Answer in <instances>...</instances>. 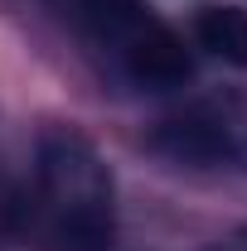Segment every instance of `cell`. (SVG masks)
<instances>
[{"label":"cell","mask_w":247,"mask_h":251,"mask_svg":"<svg viewBox=\"0 0 247 251\" xmlns=\"http://www.w3.org/2000/svg\"><path fill=\"white\" fill-rule=\"evenodd\" d=\"M194 39L228 68H247V10L238 5H199Z\"/></svg>","instance_id":"4"},{"label":"cell","mask_w":247,"mask_h":251,"mask_svg":"<svg viewBox=\"0 0 247 251\" xmlns=\"http://www.w3.org/2000/svg\"><path fill=\"white\" fill-rule=\"evenodd\" d=\"M117 53H122V68L141 82V87H151V92L185 87L189 73H194L185 39L170 29V25H160L155 15H146L136 29L126 34L122 44H117Z\"/></svg>","instance_id":"2"},{"label":"cell","mask_w":247,"mask_h":251,"mask_svg":"<svg viewBox=\"0 0 247 251\" xmlns=\"http://www.w3.org/2000/svg\"><path fill=\"white\" fill-rule=\"evenodd\" d=\"M83 15H88V25H93L97 39L117 49L126 34L146 20V5L141 0H83Z\"/></svg>","instance_id":"5"},{"label":"cell","mask_w":247,"mask_h":251,"mask_svg":"<svg viewBox=\"0 0 247 251\" xmlns=\"http://www.w3.org/2000/svg\"><path fill=\"white\" fill-rule=\"evenodd\" d=\"M151 145L160 155L180 159V164H218V159L238 155L233 126H228V116H218V111H185V116L160 121V130L151 135Z\"/></svg>","instance_id":"3"},{"label":"cell","mask_w":247,"mask_h":251,"mask_svg":"<svg viewBox=\"0 0 247 251\" xmlns=\"http://www.w3.org/2000/svg\"><path fill=\"white\" fill-rule=\"evenodd\" d=\"M39 193L49 213V242L59 251H112V237H117L112 169L102 164L97 145L83 130L73 126L44 130Z\"/></svg>","instance_id":"1"}]
</instances>
